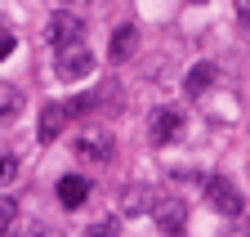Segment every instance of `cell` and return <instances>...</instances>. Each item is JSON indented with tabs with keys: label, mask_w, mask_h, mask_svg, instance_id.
<instances>
[{
	"label": "cell",
	"mask_w": 250,
	"mask_h": 237,
	"mask_svg": "<svg viewBox=\"0 0 250 237\" xmlns=\"http://www.w3.org/2000/svg\"><path fill=\"white\" fill-rule=\"evenodd\" d=\"M62 126H67V103H45L41 108V126H36L41 143H54L62 134Z\"/></svg>",
	"instance_id": "obj_8"
},
{
	"label": "cell",
	"mask_w": 250,
	"mask_h": 237,
	"mask_svg": "<svg viewBox=\"0 0 250 237\" xmlns=\"http://www.w3.org/2000/svg\"><path fill=\"white\" fill-rule=\"evenodd\" d=\"M81 36H85V22H81V14H72V9H58V14H49V22H45V41H49L54 49L81 45Z\"/></svg>",
	"instance_id": "obj_2"
},
{
	"label": "cell",
	"mask_w": 250,
	"mask_h": 237,
	"mask_svg": "<svg viewBox=\"0 0 250 237\" xmlns=\"http://www.w3.org/2000/svg\"><path fill=\"white\" fill-rule=\"evenodd\" d=\"M197 5H201V0H197Z\"/></svg>",
	"instance_id": "obj_19"
},
{
	"label": "cell",
	"mask_w": 250,
	"mask_h": 237,
	"mask_svg": "<svg viewBox=\"0 0 250 237\" xmlns=\"http://www.w3.org/2000/svg\"><path fill=\"white\" fill-rule=\"evenodd\" d=\"M85 197H89V179H81V174H62L58 179V201L67 206V211H76Z\"/></svg>",
	"instance_id": "obj_10"
},
{
	"label": "cell",
	"mask_w": 250,
	"mask_h": 237,
	"mask_svg": "<svg viewBox=\"0 0 250 237\" xmlns=\"http://www.w3.org/2000/svg\"><path fill=\"white\" fill-rule=\"evenodd\" d=\"M31 237H62L58 228H49V224H36V228H31Z\"/></svg>",
	"instance_id": "obj_16"
},
{
	"label": "cell",
	"mask_w": 250,
	"mask_h": 237,
	"mask_svg": "<svg viewBox=\"0 0 250 237\" xmlns=\"http://www.w3.org/2000/svg\"><path fill=\"white\" fill-rule=\"evenodd\" d=\"M237 14H241V22L250 27V0H237Z\"/></svg>",
	"instance_id": "obj_18"
},
{
	"label": "cell",
	"mask_w": 250,
	"mask_h": 237,
	"mask_svg": "<svg viewBox=\"0 0 250 237\" xmlns=\"http://www.w3.org/2000/svg\"><path fill=\"white\" fill-rule=\"evenodd\" d=\"M94 72V54L89 45H67V49H54V76L58 81H81Z\"/></svg>",
	"instance_id": "obj_3"
},
{
	"label": "cell",
	"mask_w": 250,
	"mask_h": 237,
	"mask_svg": "<svg viewBox=\"0 0 250 237\" xmlns=\"http://www.w3.org/2000/svg\"><path fill=\"white\" fill-rule=\"evenodd\" d=\"M76 157H85V161H94V166H107V161L116 157V139H112L107 130H85V134L76 139Z\"/></svg>",
	"instance_id": "obj_4"
},
{
	"label": "cell",
	"mask_w": 250,
	"mask_h": 237,
	"mask_svg": "<svg viewBox=\"0 0 250 237\" xmlns=\"http://www.w3.org/2000/svg\"><path fill=\"white\" fill-rule=\"evenodd\" d=\"M152 219H156V228H161V233L179 237V233H188V206H183L179 197H166V201L152 206Z\"/></svg>",
	"instance_id": "obj_6"
},
{
	"label": "cell",
	"mask_w": 250,
	"mask_h": 237,
	"mask_svg": "<svg viewBox=\"0 0 250 237\" xmlns=\"http://www.w3.org/2000/svg\"><path fill=\"white\" fill-rule=\"evenodd\" d=\"M14 179H18V157L9 152L5 143H0V188H5V184H14Z\"/></svg>",
	"instance_id": "obj_14"
},
{
	"label": "cell",
	"mask_w": 250,
	"mask_h": 237,
	"mask_svg": "<svg viewBox=\"0 0 250 237\" xmlns=\"http://www.w3.org/2000/svg\"><path fill=\"white\" fill-rule=\"evenodd\" d=\"M134 45H139V27H134V22H121L116 32H112V45H107V58H112V63H125V58L134 54Z\"/></svg>",
	"instance_id": "obj_9"
},
{
	"label": "cell",
	"mask_w": 250,
	"mask_h": 237,
	"mask_svg": "<svg viewBox=\"0 0 250 237\" xmlns=\"http://www.w3.org/2000/svg\"><path fill=\"white\" fill-rule=\"evenodd\" d=\"M9 49H14V36H9V32H0V58H9Z\"/></svg>",
	"instance_id": "obj_17"
},
{
	"label": "cell",
	"mask_w": 250,
	"mask_h": 237,
	"mask_svg": "<svg viewBox=\"0 0 250 237\" xmlns=\"http://www.w3.org/2000/svg\"><path fill=\"white\" fill-rule=\"evenodd\" d=\"M121 206H125V215H139V211H152V193L147 188H130V193H121Z\"/></svg>",
	"instance_id": "obj_11"
},
{
	"label": "cell",
	"mask_w": 250,
	"mask_h": 237,
	"mask_svg": "<svg viewBox=\"0 0 250 237\" xmlns=\"http://www.w3.org/2000/svg\"><path fill=\"white\" fill-rule=\"evenodd\" d=\"M219 85V67L214 63H192L188 67V76H183V94L188 99H201V94H210Z\"/></svg>",
	"instance_id": "obj_7"
},
{
	"label": "cell",
	"mask_w": 250,
	"mask_h": 237,
	"mask_svg": "<svg viewBox=\"0 0 250 237\" xmlns=\"http://www.w3.org/2000/svg\"><path fill=\"white\" fill-rule=\"evenodd\" d=\"M116 233H121V219L116 215H107V219H99V224L85 228V237H116Z\"/></svg>",
	"instance_id": "obj_15"
},
{
	"label": "cell",
	"mask_w": 250,
	"mask_h": 237,
	"mask_svg": "<svg viewBox=\"0 0 250 237\" xmlns=\"http://www.w3.org/2000/svg\"><path fill=\"white\" fill-rule=\"evenodd\" d=\"M206 201H210L224 219H237V215L246 211V197L232 188V179H224V174H210V179H206Z\"/></svg>",
	"instance_id": "obj_1"
},
{
	"label": "cell",
	"mask_w": 250,
	"mask_h": 237,
	"mask_svg": "<svg viewBox=\"0 0 250 237\" xmlns=\"http://www.w3.org/2000/svg\"><path fill=\"white\" fill-rule=\"evenodd\" d=\"M18 224V201L14 197H0V237H9Z\"/></svg>",
	"instance_id": "obj_13"
},
{
	"label": "cell",
	"mask_w": 250,
	"mask_h": 237,
	"mask_svg": "<svg viewBox=\"0 0 250 237\" xmlns=\"http://www.w3.org/2000/svg\"><path fill=\"white\" fill-rule=\"evenodd\" d=\"M18 108H22V94H18V85L0 81V121H5V116H14Z\"/></svg>",
	"instance_id": "obj_12"
},
{
	"label": "cell",
	"mask_w": 250,
	"mask_h": 237,
	"mask_svg": "<svg viewBox=\"0 0 250 237\" xmlns=\"http://www.w3.org/2000/svg\"><path fill=\"white\" fill-rule=\"evenodd\" d=\"M147 134H152V143H174L179 134H183V112L179 108H156L152 116H147Z\"/></svg>",
	"instance_id": "obj_5"
}]
</instances>
